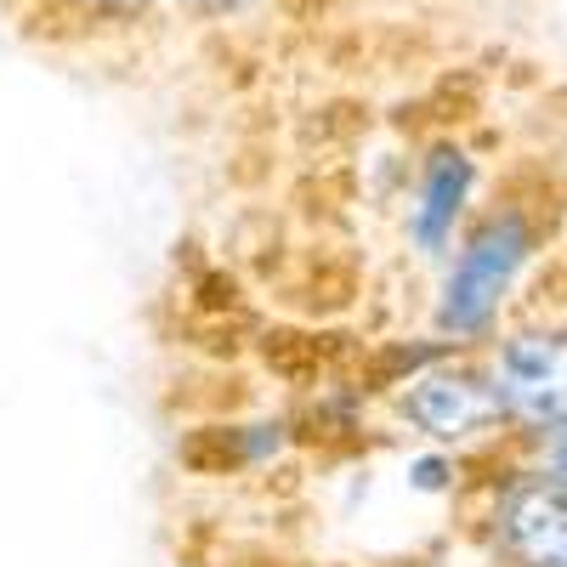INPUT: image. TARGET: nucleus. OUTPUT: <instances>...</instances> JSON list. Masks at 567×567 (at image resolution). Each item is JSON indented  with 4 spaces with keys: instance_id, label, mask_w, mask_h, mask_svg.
I'll return each mask as SVG.
<instances>
[{
    "instance_id": "obj_7",
    "label": "nucleus",
    "mask_w": 567,
    "mask_h": 567,
    "mask_svg": "<svg viewBox=\"0 0 567 567\" xmlns=\"http://www.w3.org/2000/svg\"><path fill=\"white\" fill-rule=\"evenodd\" d=\"M91 7H109V12H131V7H142V0H91Z\"/></svg>"
},
{
    "instance_id": "obj_3",
    "label": "nucleus",
    "mask_w": 567,
    "mask_h": 567,
    "mask_svg": "<svg viewBox=\"0 0 567 567\" xmlns=\"http://www.w3.org/2000/svg\"><path fill=\"white\" fill-rule=\"evenodd\" d=\"M499 550L516 567H567V488L516 483L499 499Z\"/></svg>"
},
{
    "instance_id": "obj_4",
    "label": "nucleus",
    "mask_w": 567,
    "mask_h": 567,
    "mask_svg": "<svg viewBox=\"0 0 567 567\" xmlns=\"http://www.w3.org/2000/svg\"><path fill=\"white\" fill-rule=\"evenodd\" d=\"M403 414L420 425V432L454 443V437H471L494 414V392L471 386L465 374H454V369H432V374H420V381H409Z\"/></svg>"
},
{
    "instance_id": "obj_1",
    "label": "nucleus",
    "mask_w": 567,
    "mask_h": 567,
    "mask_svg": "<svg viewBox=\"0 0 567 567\" xmlns=\"http://www.w3.org/2000/svg\"><path fill=\"white\" fill-rule=\"evenodd\" d=\"M528 261V227L516 221V216H499L488 221L477 239H471L443 284V312L437 323L454 329V336H477V329L499 312L505 290H511V278L523 272Z\"/></svg>"
},
{
    "instance_id": "obj_8",
    "label": "nucleus",
    "mask_w": 567,
    "mask_h": 567,
    "mask_svg": "<svg viewBox=\"0 0 567 567\" xmlns=\"http://www.w3.org/2000/svg\"><path fill=\"white\" fill-rule=\"evenodd\" d=\"M187 7H239V0H187Z\"/></svg>"
},
{
    "instance_id": "obj_2",
    "label": "nucleus",
    "mask_w": 567,
    "mask_h": 567,
    "mask_svg": "<svg viewBox=\"0 0 567 567\" xmlns=\"http://www.w3.org/2000/svg\"><path fill=\"white\" fill-rule=\"evenodd\" d=\"M494 403L528 425L567 420V341L561 336H516L494 358Z\"/></svg>"
},
{
    "instance_id": "obj_6",
    "label": "nucleus",
    "mask_w": 567,
    "mask_h": 567,
    "mask_svg": "<svg viewBox=\"0 0 567 567\" xmlns=\"http://www.w3.org/2000/svg\"><path fill=\"white\" fill-rule=\"evenodd\" d=\"M539 471H545V483L567 488V420L545 425V443H539Z\"/></svg>"
},
{
    "instance_id": "obj_5",
    "label": "nucleus",
    "mask_w": 567,
    "mask_h": 567,
    "mask_svg": "<svg viewBox=\"0 0 567 567\" xmlns=\"http://www.w3.org/2000/svg\"><path fill=\"white\" fill-rule=\"evenodd\" d=\"M465 194H471V159L454 154V148L432 154V165H425V176H420V205H414V239L425 250H437L454 233V216H460Z\"/></svg>"
}]
</instances>
